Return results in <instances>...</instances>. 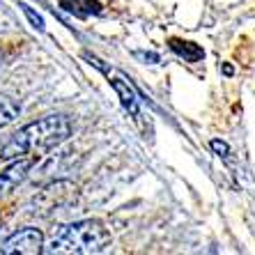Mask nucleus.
<instances>
[{"label": "nucleus", "instance_id": "9", "mask_svg": "<svg viewBox=\"0 0 255 255\" xmlns=\"http://www.w3.org/2000/svg\"><path fill=\"white\" fill-rule=\"evenodd\" d=\"M212 149H214V152H219L221 156L228 154V145H226V142H221V140H214L212 142Z\"/></svg>", "mask_w": 255, "mask_h": 255}, {"label": "nucleus", "instance_id": "3", "mask_svg": "<svg viewBox=\"0 0 255 255\" xmlns=\"http://www.w3.org/2000/svg\"><path fill=\"white\" fill-rule=\"evenodd\" d=\"M74 198H76V186L71 184V182L60 179V182L48 184L46 189H42L32 198V207H35V212L48 214V212H55V209L69 205Z\"/></svg>", "mask_w": 255, "mask_h": 255}, {"label": "nucleus", "instance_id": "5", "mask_svg": "<svg viewBox=\"0 0 255 255\" xmlns=\"http://www.w3.org/2000/svg\"><path fill=\"white\" fill-rule=\"evenodd\" d=\"M30 166H32V159H16L12 166L0 172V198L9 196V193L23 182Z\"/></svg>", "mask_w": 255, "mask_h": 255}, {"label": "nucleus", "instance_id": "1", "mask_svg": "<svg viewBox=\"0 0 255 255\" xmlns=\"http://www.w3.org/2000/svg\"><path fill=\"white\" fill-rule=\"evenodd\" d=\"M71 136V122L65 115H46L18 129L0 149V159H35L44 156Z\"/></svg>", "mask_w": 255, "mask_h": 255}, {"label": "nucleus", "instance_id": "7", "mask_svg": "<svg viewBox=\"0 0 255 255\" xmlns=\"http://www.w3.org/2000/svg\"><path fill=\"white\" fill-rule=\"evenodd\" d=\"M111 83H113L115 92H118L120 99H122V106H125L131 115H138V99H136V95H133V90L127 83H122V81H111Z\"/></svg>", "mask_w": 255, "mask_h": 255}, {"label": "nucleus", "instance_id": "8", "mask_svg": "<svg viewBox=\"0 0 255 255\" xmlns=\"http://www.w3.org/2000/svg\"><path fill=\"white\" fill-rule=\"evenodd\" d=\"M172 48L177 51L179 55H184L186 60H198V58H202V51L196 46V44H191V42H179V39H172Z\"/></svg>", "mask_w": 255, "mask_h": 255}, {"label": "nucleus", "instance_id": "4", "mask_svg": "<svg viewBox=\"0 0 255 255\" xmlns=\"http://www.w3.org/2000/svg\"><path fill=\"white\" fill-rule=\"evenodd\" d=\"M44 251V235L37 228H23V230L14 232L12 237L2 244V253L5 255H37Z\"/></svg>", "mask_w": 255, "mask_h": 255}, {"label": "nucleus", "instance_id": "2", "mask_svg": "<svg viewBox=\"0 0 255 255\" xmlns=\"http://www.w3.org/2000/svg\"><path fill=\"white\" fill-rule=\"evenodd\" d=\"M108 244H111V232L99 221H78L60 226L48 244H44V251L51 255H92L101 253Z\"/></svg>", "mask_w": 255, "mask_h": 255}, {"label": "nucleus", "instance_id": "6", "mask_svg": "<svg viewBox=\"0 0 255 255\" xmlns=\"http://www.w3.org/2000/svg\"><path fill=\"white\" fill-rule=\"evenodd\" d=\"M21 113V104L9 95H0V129L7 125H12Z\"/></svg>", "mask_w": 255, "mask_h": 255}, {"label": "nucleus", "instance_id": "10", "mask_svg": "<svg viewBox=\"0 0 255 255\" xmlns=\"http://www.w3.org/2000/svg\"><path fill=\"white\" fill-rule=\"evenodd\" d=\"M0 62H2V55H0Z\"/></svg>", "mask_w": 255, "mask_h": 255}]
</instances>
